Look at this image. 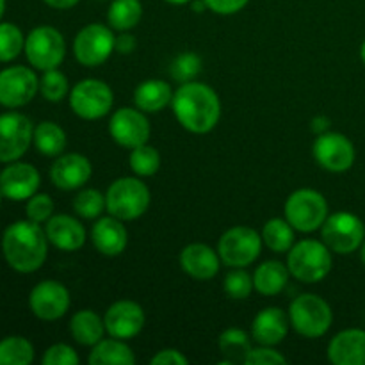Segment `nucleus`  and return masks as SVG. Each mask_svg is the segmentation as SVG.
<instances>
[{"mask_svg": "<svg viewBox=\"0 0 365 365\" xmlns=\"http://www.w3.org/2000/svg\"><path fill=\"white\" fill-rule=\"evenodd\" d=\"M173 113L178 123L192 134H207L221 118V102L217 93L202 82H184L175 91Z\"/></svg>", "mask_w": 365, "mask_h": 365, "instance_id": "nucleus-1", "label": "nucleus"}, {"mask_svg": "<svg viewBox=\"0 0 365 365\" xmlns=\"http://www.w3.org/2000/svg\"><path fill=\"white\" fill-rule=\"evenodd\" d=\"M2 252L7 264L18 273H34L45 264L48 237L34 221H16L2 235Z\"/></svg>", "mask_w": 365, "mask_h": 365, "instance_id": "nucleus-2", "label": "nucleus"}, {"mask_svg": "<svg viewBox=\"0 0 365 365\" xmlns=\"http://www.w3.org/2000/svg\"><path fill=\"white\" fill-rule=\"evenodd\" d=\"M287 253L289 273L303 284H317L331 271V250L323 241L303 239Z\"/></svg>", "mask_w": 365, "mask_h": 365, "instance_id": "nucleus-3", "label": "nucleus"}, {"mask_svg": "<svg viewBox=\"0 0 365 365\" xmlns=\"http://www.w3.org/2000/svg\"><path fill=\"white\" fill-rule=\"evenodd\" d=\"M106 207L107 212L118 220H138L150 207V189L139 178H118L107 189Z\"/></svg>", "mask_w": 365, "mask_h": 365, "instance_id": "nucleus-4", "label": "nucleus"}, {"mask_svg": "<svg viewBox=\"0 0 365 365\" xmlns=\"http://www.w3.org/2000/svg\"><path fill=\"white\" fill-rule=\"evenodd\" d=\"M289 321L305 339H319L330 330L334 314L330 305L316 294H302L289 307Z\"/></svg>", "mask_w": 365, "mask_h": 365, "instance_id": "nucleus-5", "label": "nucleus"}, {"mask_svg": "<svg viewBox=\"0 0 365 365\" xmlns=\"http://www.w3.org/2000/svg\"><path fill=\"white\" fill-rule=\"evenodd\" d=\"M285 220L294 230L309 234L323 227L328 217V202L316 189H298L285 202Z\"/></svg>", "mask_w": 365, "mask_h": 365, "instance_id": "nucleus-6", "label": "nucleus"}, {"mask_svg": "<svg viewBox=\"0 0 365 365\" xmlns=\"http://www.w3.org/2000/svg\"><path fill=\"white\" fill-rule=\"evenodd\" d=\"M321 239L331 252L349 255L365 241V227L359 216L351 212H335L321 227Z\"/></svg>", "mask_w": 365, "mask_h": 365, "instance_id": "nucleus-7", "label": "nucleus"}, {"mask_svg": "<svg viewBox=\"0 0 365 365\" xmlns=\"http://www.w3.org/2000/svg\"><path fill=\"white\" fill-rule=\"evenodd\" d=\"M114 95L109 84L98 78H86L70 93L71 110L82 120H100L113 109Z\"/></svg>", "mask_w": 365, "mask_h": 365, "instance_id": "nucleus-8", "label": "nucleus"}, {"mask_svg": "<svg viewBox=\"0 0 365 365\" xmlns=\"http://www.w3.org/2000/svg\"><path fill=\"white\" fill-rule=\"evenodd\" d=\"M24 50L32 66L46 71L63 63L66 56V43L57 29L43 25L31 31V34L25 38Z\"/></svg>", "mask_w": 365, "mask_h": 365, "instance_id": "nucleus-9", "label": "nucleus"}, {"mask_svg": "<svg viewBox=\"0 0 365 365\" xmlns=\"http://www.w3.org/2000/svg\"><path fill=\"white\" fill-rule=\"evenodd\" d=\"M262 250V235L250 227H234L225 232L217 245L221 262L230 267H246L255 262Z\"/></svg>", "mask_w": 365, "mask_h": 365, "instance_id": "nucleus-10", "label": "nucleus"}, {"mask_svg": "<svg viewBox=\"0 0 365 365\" xmlns=\"http://www.w3.org/2000/svg\"><path fill=\"white\" fill-rule=\"evenodd\" d=\"M114 41H116V36L113 34L110 27H106L102 24L86 25L75 36L73 53L78 63L84 66H100L113 53Z\"/></svg>", "mask_w": 365, "mask_h": 365, "instance_id": "nucleus-11", "label": "nucleus"}, {"mask_svg": "<svg viewBox=\"0 0 365 365\" xmlns=\"http://www.w3.org/2000/svg\"><path fill=\"white\" fill-rule=\"evenodd\" d=\"M314 159L323 170L331 173H344L355 163V146L339 132H324L319 134L312 146Z\"/></svg>", "mask_w": 365, "mask_h": 365, "instance_id": "nucleus-12", "label": "nucleus"}, {"mask_svg": "<svg viewBox=\"0 0 365 365\" xmlns=\"http://www.w3.org/2000/svg\"><path fill=\"white\" fill-rule=\"evenodd\" d=\"M34 127L31 120L20 113L0 116V163H14L31 146Z\"/></svg>", "mask_w": 365, "mask_h": 365, "instance_id": "nucleus-13", "label": "nucleus"}, {"mask_svg": "<svg viewBox=\"0 0 365 365\" xmlns=\"http://www.w3.org/2000/svg\"><path fill=\"white\" fill-rule=\"evenodd\" d=\"M150 121L141 109L121 107L109 121V134L123 148H138L150 139Z\"/></svg>", "mask_w": 365, "mask_h": 365, "instance_id": "nucleus-14", "label": "nucleus"}, {"mask_svg": "<svg viewBox=\"0 0 365 365\" xmlns=\"http://www.w3.org/2000/svg\"><path fill=\"white\" fill-rule=\"evenodd\" d=\"M39 89V81L27 66H11L0 71V103L21 107L31 102Z\"/></svg>", "mask_w": 365, "mask_h": 365, "instance_id": "nucleus-15", "label": "nucleus"}, {"mask_svg": "<svg viewBox=\"0 0 365 365\" xmlns=\"http://www.w3.org/2000/svg\"><path fill=\"white\" fill-rule=\"evenodd\" d=\"M70 292L63 284L56 280L39 282L29 296V305L38 319H61L70 309Z\"/></svg>", "mask_w": 365, "mask_h": 365, "instance_id": "nucleus-16", "label": "nucleus"}, {"mask_svg": "<svg viewBox=\"0 0 365 365\" xmlns=\"http://www.w3.org/2000/svg\"><path fill=\"white\" fill-rule=\"evenodd\" d=\"M103 323H106V331L110 337L128 341V339H134L145 327V312L139 303L121 299L107 309Z\"/></svg>", "mask_w": 365, "mask_h": 365, "instance_id": "nucleus-17", "label": "nucleus"}, {"mask_svg": "<svg viewBox=\"0 0 365 365\" xmlns=\"http://www.w3.org/2000/svg\"><path fill=\"white\" fill-rule=\"evenodd\" d=\"M39 184H41V178L32 164L13 163L0 171V191L13 202H21L34 196Z\"/></svg>", "mask_w": 365, "mask_h": 365, "instance_id": "nucleus-18", "label": "nucleus"}, {"mask_svg": "<svg viewBox=\"0 0 365 365\" xmlns=\"http://www.w3.org/2000/svg\"><path fill=\"white\" fill-rule=\"evenodd\" d=\"M93 168L88 157L81 153H64L50 168V180L63 191L81 189L91 178Z\"/></svg>", "mask_w": 365, "mask_h": 365, "instance_id": "nucleus-19", "label": "nucleus"}, {"mask_svg": "<svg viewBox=\"0 0 365 365\" xmlns=\"http://www.w3.org/2000/svg\"><path fill=\"white\" fill-rule=\"evenodd\" d=\"M180 267L195 280H210L220 273L221 257L210 246L195 242L180 252Z\"/></svg>", "mask_w": 365, "mask_h": 365, "instance_id": "nucleus-20", "label": "nucleus"}, {"mask_svg": "<svg viewBox=\"0 0 365 365\" xmlns=\"http://www.w3.org/2000/svg\"><path fill=\"white\" fill-rule=\"evenodd\" d=\"M45 234L48 242L63 252H77L86 242V228L75 217L68 214H57L46 221Z\"/></svg>", "mask_w": 365, "mask_h": 365, "instance_id": "nucleus-21", "label": "nucleus"}, {"mask_svg": "<svg viewBox=\"0 0 365 365\" xmlns=\"http://www.w3.org/2000/svg\"><path fill=\"white\" fill-rule=\"evenodd\" d=\"M328 359L335 365H365V330L349 328L335 335L328 346Z\"/></svg>", "mask_w": 365, "mask_h": 365, "instance_id": "nucleus-22", "label": "nucleus"}, {"mask_svg": "<svg viewBox=\"0 0 365 365\" xmlns=\"http://www.w3.org/2000/svg\"><path fill=\"white\" fill-rule=\"evenodd\" d=\"M93 246L106 257H118L125 252L128 234L121 220L114 216L100 217L91 230Z\"/></svg>", "mask_w": 365, "mask_h": 365, "instance_id": "nucleus-23", "label": "nucleus"}, {"mask_svg": "<svg viewBox=\"0 0 365 365\" xmlns=\"http://www.w3.org/2000/svg\"><path fill=\"white\" fill-rule=\"evenodd\" d=\"M289 316L282 309L269 307L259 312L252 324L253 341L260 346H277L287 337L289 331Z\"/></svg>", "mask_w": 365, "mask_h": 365, "instance_id": "nucleus-24", "label": "nucleus"}, {"mask_svg": "<svg viewBox=\"0 0 365 365\" xmlns=\"http://www.w3.org/2000/svg\"><path fill=\"white\" fill-rule=\"evenodd\" d=\"M173 89L164 81H145L134 91V102L143 113H159L166 109L173 100Z\"/></svg>", "mask_w": 365, "mask_h": 365, "instance_id": "nucleus-25", "label": "nucleus"}, {"mask_svg": "<svg viewBox=\"0 0 365 365\" xmlns=\"http://www.w3.org/2000/svg\"><path fill=\"white\" fill-rule=\"evenodd\" d=\"M287 264L278 260H267L260 264L253 274V285L255 291L262 296H277L285 289L289 282Z\"/></svg>", "mask_w": 365, "mask_h": 365, "instance_id": "nucleus-26", "label": "nucleus"}, {"mask_svg": "<svg viewBox=\"0 0 365 365\" xmlns=\"http://www.w3.org/2000/svg\"><path fill=\"white\" fill-rule=\"evenodd\" d=\"M91 365H134V351L121 339H102L89 353Z\"/></svg>", "mask_w": 365, "mask_h": 365, "instance_id": "nucleus-27", "label": "nucleus"}, {"mask_svg": "<svg viewBox=\"0 0 365 365\" xmlns=\"http://www.w3.org/2000/svg\"><path fill=\"white\" fill-rule=\"evenodd\" d=\"M70 334L78 344L95 346L106 334V323L93 310H81L70 321Z\"/></svg>", "mask_w": 365, "mask_h": 365, "instance_id": "nucleus-28", "label": "nucleus"}, {"mask_svg": "<svg viewBox=\"0 0 365 365\" xmlns=\"http://www.w3.org/2000/svg\"><path fill=\"white\" fill-rule=\"evenodd\" d=\"M32 141H34L38 152L46 157L63 155L64 148H66V134L53 121H41L34 128V138H32Z\"/></svg>", "mask_w": 365, "mask_h": 365, "instance_id": "nucleus-29", "label": "nucleus"}, {"mask_svg": "<svg viewBox=\"0 0 365 365\" xmlns=\"http://www.w3.org/2000/svg\"><path fill=\"white\" fill-rule=\"evenodd\" d=\"M262 242L274 253H287L294 246V227L284 217H273L262 228Z\"/></svg>", "mask_w": 365, "mask_h": 365, "instance_id": "nucleus-30", "label": "nucleus"}, {"mask_svg": "<svg viewBox=\"0 0 365 365\" xmlns=\"http://www.w3.org/2000/svg\"><path fill=\"white\" fill-rule=\"evenodd\" d=\"M143 6L139 0H113L107 11V21L114 31H130L141 21Z\"/></svg>", "mask_w": 365, "mask_h": 365, "instance_id": "nucleus-31", "label": "nucleus"}, {"mask_svg": "<svg viewBox=\"0 0 365 365\" xmlns=\"http://www.w3.org/2000/svg\"><path fill=\"white\" fill-rule=\"evenodd\" d=\"M220 349L227 359L221 364H245L246 355L252 349V341H250L246 331L239 330V328H228L220 335Z\"/></svg>", "mask_w": 365, "mask_h": 365, "instance_id": "nucleus-32", "label": "nucleus"}, {"mask_svg": "<svg viewBox=\"0 0 365 365\" xmlns=\"http://www.w3.org/2000/svg\"><path fill=\"white\" fill-rule=\"evenodd\" d=\"M34 360V348L24 337H6L0 341V365H29Z\"/></svg>", "mask_w": 365, "mask_h": 365, "instance_id": "nucleus-33", "label": "nucleus"}, {"mask_svg": "<svg viewBox=\"0 0 365 365\" xmlns=\"http://www.w3.org/2000/svg\"><path fill=\"white\" fill-rule=\"evenodd\" d=\"M128 163H130V170L138 177H152V175L159 171L160 155L157 148L145 143V145L138 146V148H132Z\"/></svg>", "mask_w": 365, "mask_h": 365, "instance_id": "nucleus-34", "label": "nucleus"}, {"mask_svg": "<svg viewBox=\"0 0 365 365\" xmlns=\"http://www.w3.org/2000/svg\"><path fill=\"white\" fill-rule=\"evenodd\" d=\"M73 210L84 220H96L106 207V196L96 189H82L73 200Z\"/></svg>", "mask_w": 365, "mask_h": 365, "instance_id": "nucleus-35", "label": "nucleus"}, {"mask_svg": "<svg viewBox=\"0 0 365 365\" xmlns=\"http://www.w3.org/2000/svg\"><path fill=\"white\" fill-rule=\"evenodd\" d=\"M24 48L25 38L20 29L14 24H0V61H13Z\"/></svg>", "mask_w": 365, "mask_h": 365, "instance_id": "nucleus-36", "label": "nucleus"}, {"mask_svg": "<svg viewBox=\"0 0 365 365\" xmlns=\"http://www.w3.org/2000/svg\"><path fill=\"white\" fill-rule=\"evenodd\" d=\"M68 89L70 86H68L66 75L61 73L57 68L46 70L39 81V91L48 102H61L68 95Z\"/></svg>", "mask_w": 365, "mask_h": 365, "instance_id": "nucleus-37", "label": "nucleus"}, {"mask_svg": "<svg viewBox=\"0 0 365 365\" xmlns=\"http://www.w3.org/2000/svg\"><path fill=\"white\" fill-rule=\"evenodd\" d=\"M253 277H250L245 267H234L230 273L225 277L223 289L232 299H246L250 298L253 291Z\"/></svg>", "mask_w": 365, "mask_h": 365, "instance_id": "nucleus-38", "label": "nucleus"}, {"mask_svg": "<svg viewBox=\"0 0 365 365\" xmlns=\"http://www.w3.org/2000/svg\"><path fill=\"white\" fill-rule=\"evenodd\" d=\"M200 71H202V57L196 56L195 52L180 53L170 66L171 77L180 84L195 81Z\"/></svg>", "mask_w": 365, "mask_h": 365, "instance_id": "nucleus-39", "label": "nucleus"}, {"mask_svg": "<svg viewBox=\"0 0 365 365\" xmlns=\"http://www.w3.org/2000/svg\"><path fill=\"white\" fill-rule=\"evenodd\" d=\"M27 217L34 223H46L52 217L53 200L48 195H34L27 202Z\"/></svg>", "mask_w": 365, "mask_h": 365, "instance_id": "nucleus-40", "label": "nucleus"}, {"mask_svg": "<svg viewBox=\"0 0 365 365\" xmlns=\"http://www.w3.org/2000/svg\"><path fill=\"white\" fill-rule=\"evenodd\" d=\"M246 365H284L287 359L273 346H260V348H252L245 359Z\"/></svg>", "mask_w": 365, "mask_h": 365, "instance_id": "nucleus-41", "label": "nucleus"}, {"mask_svg": "<svg viewBox=\"0 0 365 365\" xmlns=\"http://www.w3.org/2000/svg\"><path fill=\"white\" fill-rule=\"evenodd\" d=\"M78 355L71 346L53 344L43 355V365H78Z\"/></svg>", "mask_w": 365, "mask_h": 365, "instance_id": "nucleus-42", "label": "nucleus"}, {"mask_svg": "<svg viewBox=\"0 0 365 365\" xmlns=\"http://www.w3.org/2000/svg\"><path fill=\"white\" fill-rule=\"evenodd\" d=\"M203 2L207 4V7L212 13L225 14L227 16V14H235L241 9H245V6L250 0H203Z\"/></svg>", "mask_w": 365, "mask_h": 365, "instance_id": "nucleus-43", "label": "nucleus"}, {"mask_svg": "<svg viewBox=\"0 0 365 365\" xmlns=\"http://www.w3.org/2000/svg\"><path fill=\"white\" fill-rule=\"evenodd\" d=\"M152 365H187L189 359L180 353L178 349H163L157 355H153V359L150 360Z\"/></svg>", "mask_w": 365, "mask_h": 365, "instance_id": "nucleus-44", "label": "nucleus"}, {"mask_svg": "<svg viewBox=\"0 0 365 365\" xmlns=\"http://www.w3.org/2000/svg\"><path fill=\"white\" fill-rule=\"evenodd\" d=\"M135 46H138V43H135V38L132 34H128V31H125L123 34H120L116 38V41H114V50H116L118 53H132L135 50Z\"/></svg>", "mask_w": 365, "mask_h": 365, "instance_id": "nucleus-45", "label": "nucleus"}, {"mask_svg": "<svg viewBox=\"0 0 365 365\" xmlns=\"http://www.w3.org/2000/svg\"><path fill=\"white\" fill-rule=\"evenodd\" d=\"M328 128H330V120L327 116H316L310 121V130L314 134H324V132H328Z\"/></svg>", "mask_w": 365, "mask_h": 365, "instance_id": "nucleus-46", "label": "nucleus"}, {"mask_svg": "<svg viewBox=\"0 0 365 365\" xmlns=\"http://www.w3.org/2000/svg\"><path fill=\"white\" fill-rule=\"evenodd\" d=\"M45 4H48L50 7H56V9H70V7L77 6L78 0H43Z\"/></svg>", "mask_w": 365, "mask_h": 365, "instance_id": "nucleus-47", "label": "nucleus"}, {"mask_svg": "<svg viewBox=\"0 0 365 365\" xmlns=\"http://www.w3.org/2000/svg\"><path fill=\"white\" fill-rule=\"evenodd\" d=\"M192 9H195L196 13H202V11L209 9V7H207V4L203 2V0H198V2H195V4H192Z\"/></svg>", "mask_w": 365, "mask_h": 365, "instance_id": "nucleus-48", "label": "nucleus"}, {"mask_svg": "<svg viewBox=\"0 0 365 365\" xmlns=\"http://www.w3.org/2000/svg\"><path fill=\"white\" fill-rule=\"evenodd\" d=\"M164 2H168V4H173V6H184V4H189V2H192V0H164Z\"/></svg>", "mask_w": 365, "mask_h": 365, "instance_id": "nucleus-49", "label": "nucleus"}, {"mask_svg": "<svg viewBox=\"0 0 365 365\" xmlns=\"http://www.w3.org/2000/svg\"><path fill=\"white\" fill-rule=\"evenodd\" d=\"M360 259H362V262L365 266V241L362 242V246H360Z\"/></svg>", "mask_w": 365, "mask_h": 365, "instance_id": "nucleus-50", "label": "nucleus"}, {"mask_svg": "<svg viewBox=\"0 0 365 365\" xmlns=\"http://www.w3.org/2000/svg\"><path fill=\"white\" fill-rule=\"evenodd\" d=\"M360 57H362V61H364V64H365V39H364L362 46H360Z\"/></svg>", "mask_w": 365, "mask_h": 365, "instance_id": "nucleus-51", "label": "nucleus"}, {"mask_svg": "<svg viewBox=\"0 0 365 365\" xmlns=\"http://www.w3.org/2000/svg\"><path fill=\"white\" fill-rule=\"evenodd\" d=\"M4 9H6V0H0V18H2Z\"/></svg>", "mask_w": 365, "mask_h": 365, "instance_id": "nucleus-52", "label": "nucleus"}, {"mask_svg": "<svg viewBox=\"0 0 365 365\" xmlns=\"http://www.w3.org/2000/svg\"><path fill=\"white\" fill-rule=\"evenodd\" d=\"M2 196H4V195H2V191H0V202H2Z\"/></svg>", "mask_w": 365, "mask_h": 365, "instance_id": "nucleus-53", "label": "nucleus"}]
</instances>
